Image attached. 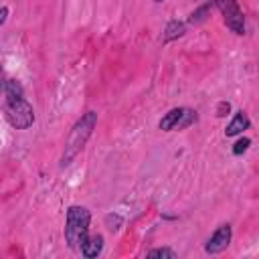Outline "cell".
Returning a JSON list of instances; mask_svg holds the SVG:
<instances>
[{
    "label": "cell",
    "mask_w": 259,
    "mask_h": 259,
    "mask_svg": "<svg viewBox=\"0 0 259 259\" xmlns=\"http://www.w3.org/2000/svg\"><path fill=\"white\" fill-rule=\"evenodd\" d=\"M91 214L85 206H71L67 210V223H65V241L73 251H81V247L87 241Z\"/></svg>",
    "instance_id": "1"
},
{
    "label": "cell",
    "mask_w": 259,
    "mask_h": 259,
    "mask_svg": "<svg viewBox=\"0 0 259 259\" xmlns=\"http://www.w3.org/2000/svg\"><path fill=\"white\" fill-rule=\"evenodd\" d=\"M95 121H97V113H95V111H87V113L75 123V127L71 130V136H69V140H67V146H65L63 166H67V164L77 156V152L83 150L87 138L91 136V132H93V127H95Z\"/></svg>",
    "instance_id": "2"
},
{
    "label": "cell",
    "mask_w": 259,
    "mask_h": 259,
    "mask_svg": "<svg viewBox=\"0 0 259 259\" xmlns=\"http://www.w3.org/2000/svg\"><path fill=\"white\" fill-rule=\"evenodd\" d=\"M4 111H6L8 123H10L12 127H16V130H26V127L32 125V121H34V111H32L30 103L24 101L22 97L8 101L6 107H4Z\"/></svg>",
    "instance_id": "3"
},
{
    "label": "cell",
    "mask_w": 259,
    "mask_h": 259,
    "mask_svg": "<svg viewBox=\"0 0 259 259\" xmlns=\"http://www.w3.org/2000/svg\"><path fill=\"white\" fill-rule=\"evenodd\" d=\"M214 2L219 6V10H221V14H223V18L227 22V26L233 32L243 34L245 32V16H243L237 0H214Z\"/></svg>",
    "instance_id": "4"
},
{
    "label": "cell",
    "mask_w": 259,
    "mask_h": 259,
    "mask_svg": "<svg viewBox=\"0 0 259 259\" xmlns=\"http://www.w3.org/2000/svg\"><path fill=\"white\" fill-rule=\"evenodd\" d=\"M231 235H233V231H231V225H221L214 233H212V237L208 239V243H206V253H221V251H225L227 247H229V243H231Z\"/></svg>",
    "instance_id": "5"
},
{
    "label": "cell",
    "mask_w": 259,
    "mask_h": 259,
    "mask_svg": "<svg viewBox=\"0 0 259 259\" xmlns=\"http://www.w3.org/2000/svg\"><path fill=\"white\" fill-rule=\"evenodd\" d=\"M247 127H249V117H247V113H245V111H237V115L233 117V121L227 125L225 136H227V138H233V136L241 134V132L247 130Z\"/></svg>",
    "instance_id": "6"
},
{
    "label": "cell",
    "mask_w": 259,
    "mask_h": 259,
    "mask_svg": "<svg viewBox=\"0 0 259 259\" xmlns=\"http://www.w3.org/2000/svg\"><path fill=\"white\" fill-rule=\"evenodd\" d=\"M182 113H184V107H174L170 109L162 119H160V130L164 132H170V130H176L180 119H182Z\"/></svg>",
    "instance_id": "7"
},
{
    "label": "cell",
    "mask_w": 259,
    "mask_h": 259,
    "mask_svg": "<svg viewBox=\"0 0 259 259\" xmlns=\"http://www.w3.org/2000/svg\"><path fill=\"white\" fill-rule=\"evenodd\" d=\"M103 249V237L101 235H93V237H87L85 245L81 247V253L85 257H97Z\"/></svg>",
    "instance_id": "8"
},
{
    "label": "cell",
    "mask_w": 259,
    "mask_h": 259,
    "mask_svg": "<svg viewBox=\"0 0 259 259\" xmlns=\"http://www.w3.org/2000/svg\"><path fill=\"white\" fill-rule=\"evenodd\" d=\"M4 95H6L8 101L20 99V97H22V87H20V83H18L16 79H8V81L4 83Z\"/></svg>",
    "instance_id": "9"
},
{
    "label": "cell",
    "mask_w": 259,
    "mask_h": 259,
    "mask_svg": "<svg viewBox=\"0 0 259 259\" xmlns=\"http://www.w3.org/2000/svg\"><path fill=\"white\" fill-rule=\"evenodd\" d=\"M182 32H184V24H182V22H178V20H172V22L166 26V34H164V40L168 42V40H172V38L180 36Z\"/></svg>",
    "instance_id": "10"
},
{
    "label": "cell",
    "mask_w": 259,
    "mask_h": 259,
    "mask_svg": "<svg viewBox=\"0 0 259 259\" xmlns=\"http://www.w3.org/2000/svg\"><path fill=\"white\" fill-rule=\"evenodd\" d=\"M148 255H150V257H170V259H174V257H176V251L162 247V249H152Z\"/></svg>",
    "instance_id": "11"
},
{
    "label": "cell",
    "mask_w": 259,
    "mask_h": 259,
    "mask_svg": "<svg viewBox=\"0 0 259 259\" xmlns=\"http://www.w3.org/2000/svg\"><path fill=\"white\" fill-rule=\"evenodd\" d=\"M249 144H251V140H249V138H241V140L233 146V154H237V156H239V154H243V152L249 148Z\"/></svg>",
    "instance_id": "12"
},
{
    "label": "cell",
    "mask_w": 259,
    "mask_h": 259,
    "mask_svg": "<svg viewBox=\"0 0 259 259\" xmlns=\"http://www.w3.org/2000/svg\"><path fill=\"white\" fill-rule=\"evenodd\" d=\"M229 109H231V105H229V103H225V101H223V103H221V105H219V109H217V115H219V117H223V115H227V113H225V111H229Z\"/></svg>",
    "instance_id": "13"
},
{
    "label": "cell",
    "mask_w": 259,
    "mask_h": 259,
    "mask_svg": "<svg viewBox=\"0 0 259 259\" xmlns=\"http://www.w3.org/2000/svg\"><path fill=\"white\" fill-rule=\"evenodd\" d=\"M6 14H8V8H6V6H2V16H0V22H2V24L6 22Z\"/></svg>",
    "instance_id": "14"
},
{
    "label": "cell",
    "mask_w": 259,
    "mask_h": 259,
    "mask_svg": "<svg viewBox=\"0 0 259 259\" xmlns=\"http://www.w3.org/2000/svg\"><path fill=\"white\" fill-rule=\"evenodd\" d=\"M156 2H162V0H156Z\"/></svg>",
    "instance_id": "15"
}]
</instances>
